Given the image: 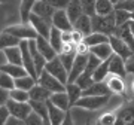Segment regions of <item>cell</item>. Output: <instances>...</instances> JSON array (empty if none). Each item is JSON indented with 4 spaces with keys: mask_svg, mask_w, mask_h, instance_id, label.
<instances>
[{
    "mask_svg": "<svg viewBox=\"0 0 134 125\" xmlns=\"http://www.w3.org/2000/svg\"><path fill=\"white\" fill-rule=\"evenodd\" d=\"M133 76H134V75H133ZM130 91L134 94V77L131 79V82H130Z\"/></svg>",
    "mask_w": 134,
    "mask_h": 125,
    "instance_id": "f5cc1de1",
    "label": "cell"
},
{
    "mask_svg": "<svg viewBox=\"0 0 134 125\" xmlns=\"http://www.w3.org/2000/svg\"><path fill=\"white\" fill-rule=\"evenodd\" d=\"M45 125H51V122H49L48 119H45Z\"/></svg>",
    "mask_w": 134,
    "mask_h": 125,
    "instance_id": "9f6ffc18",
    "label": "cell"
},
{
    "mask_svg": "<svg viewBox=\"0 0 134 125\" xmlns=\"http://www.w3.org/2000/svg\"><path fill=\"white\" fill-rule=\"evenodd\" d=\"M19 48H21V54H23V66H24V69L27 70L30 76L37 79V73H36V69H34L33 57H31V51H30V42L29 40H23Z\"/></svg>",
    "mask_w": 134,
    "mask_h": 125,
    "instance_id": "30bf717a",
    "label": "cell"
},
{
    "mask_svg": "<svg viewBox=\"0 0 134 125\" xmlns=\"http://www.w3.org/2000/svg\"><path fill=\"white\" fill-rule=\"evenodd\" d=\"M2 52L5 54L6 60H8V64L23 66V54H21V48H19V46H14V48L2 49Z\"/></svg>",
    "mask_w": 134,
    "mask_h": 125,
    "instance_id": "cb8c5ba5",
    "label": "cell"
},
{
    "mask_svg": "<svg viewBox=\"0 0 134 125\" xmlns=\"http://www.w3.org/2000/svg\"><path fill=\"white\" fill-rule=\"evenodd\" d=\"M49 101L52 103L54 106H57L58 109H61V110H64V112H69L70 109H72V106H70V100H69V95H67L66 91L52 94V97H51V100Z\"/></svg>",
    "mask_w": 134,
    "mask_h": 125,
    "instance_id": "603a6c76",
    "label": "cell"
},
{
    "mask_svg": "<svg viewBox=\"0 0 134 125\" xmlns=\"http://www.w3.org/2000/svg\"><path fill=\"white\" fill-rule=\"evenodd\" d=\"M115 9H124L130 14H134V0H127V2H121L115 6Z\"/></svg>",
    "mask_w": 134,
    "mask_h": 125,
    "instance_id": "bcb514c9",
    "label": "cell"
},
{
    "mask_svg": "<svg viewBox=\"0 0 134 125\" xmlns=\"http://www.w3.org/2000/svg\"><path fill=\"white\" fill-rule=\"evenodd\" d=\"M82 5V9H83V14L88 15V16H96V5L97 0H79Z\"/></svg>",
    "mask_w": 134,
    "mask_h": 125,
    "instance_id": "b9f144b4",
    "label": "cell"
},
{
    "mask_svg": "<svg viewBox=\"0 0 134 125\" xmlns=\"http://www.w3.org/2000/svg\"><path fill=\"white\" fill-rule=\"evenodd\" d=\"M106 83H107V87H109L112 94H118V95L125 97V92L127 91H125V82H124L122 77L110 75V76L106 79Z\"/></svg>",
    "mask_w": 134,
    "mask_h": 125,
    "instance_id": "ac0fdd59",
    "label": "cell"
},
{
    "mask_svg": "<svg viewBox=\"0 0 134 125\" xmlns=\"http://www.w3.org/2000/svg\"><path fill=\"white\" fill-rule=\"evenodd\" d=\"M30 42V51H31V57H33V62H34V69H36V73H37V77L42 75V72L46 67V58L43 57L42 54L39 52L37 46H36V42L34 40H29Z\"/></svg>",
    "mask_w": 134,
    "mask_h": 125,
    "instance_id": "9a60e30c",
    "label": "cell"
},
{
    "mask_svg": "<svg viewBox=\"0 0 134 125\" xmlns=\"http://www.w3.org/2000/svg\"><path fill=\"white\" fill-rule=\"evenodd\" d=\"M76 57H77L76 52H73V54H60V55H58V58L61 60V62L64 64V67H66V70L69 73H70V70H72L73 62H75Z\"/></svg>",
    "mask_w": 134,
    "mask_h": 125,
    "instance_id": "7bdbcfd3",
    "label": "cell"
},
{
    "mask_svg": "<svg viewBox=\"0 0 134 125\" xmlns=\"http://www.w3.org/2000/svg\"><path fill=\"white\" fill-rule=\"evenodd\" d=\"M34 42H36V46H37L39 52H40L43 57L46 58V61H52L54 58L58 57V52L52 48V45L49 43L48 39L40 37V36H39V37L34 40Z\"/></svg>",
    "mask_w": 134,
    "mask_h": 125,
    "instance_id": "5bb4252c",
    "label": "cell"
},
{
    "mask_svg": "<svg viewBox=\"0 0 134 125\" xmlns=\"http://www.w3.org/2000/svg\"><path fill=\"white\" fill-rule=\"evenodd\" d=\"M48 121L51 122V125H61L66 119L67 112L58 109L57 106H54L51 101H48Z\"/></svg>",
    "mask_w": 134,
    "mask_h": 125,
    "instance_id": "ffe728a7",
    "label": "cell"
},
{
    "mask_svg": "<svg viewBox=\"0 0 134 125\" xmlns=\"http://www.w3.org/2000/svg\"><path fill=\"white\" fill-rule=\"evenodd\" d=\"M37 83L42 85L43 88H46V89H48L49 92H52V94L66 91V85L61 83V82L58 81L57 77H54L52 75H49L46 70H43L42 75L37 77Z\"/></svg>",
    "mask_w": 134,
    "mask_h": 125,
    "instance_id": "8992f818",
    "label": "cell"
},
{
    "mask_svg": "<svg viewBox=\"0 0 134 125\" xmlns=\"http://www.w3.org/2000/svg\"><path fill=\"white\" fill-rule=\"evenodd\" d=\"M115 12V5L110 0H97L96 5V15L98 16H107Z\"/></svg>",
    "mask_w": 134,
    "mask_h": 125,
    "instance_id": "f546056e",
    "label": "cell"
},
{
    "mask_svg": "<svg viewBox=\"0 0 134 125\" xmlns=\"http://www.w3.org/2000/svg\"><path fill=\"white\" fill-rule=\"evenodd\" d=\"M115 21H116V27H122L124 24L131 21V14L124 9H115Z\"/></svg>",
    "mask_w": 134,
    "mask_h": 125,
    "instance_id": "ab89813d",
    "label": "cell"
},
{
    "mask_svg": "<svg viewBox=\"0 0 134 125\" xmlns=\"http://www.w3.org/2000/svg\"><path fill=\"white\" fill-rule=\"evenodd\" d=\"M45 70H46L49 75H52L54 77H57L61 83H64V85H67V83H69V72L66 70L64 64L61 62V60H60L58 57L54 58L52 61L46 62V67H45Z\"/></svg>",
    "mask_w": 134,
    "mask_h": 125,
    "instance_id": "277c9868",
    "label": "cell"
},
{
    "mask_svg": "<svg viewBox=\"0 0 134 125\" xmlns=\"http://www.w3.org/2000/svg\"><path fill=\"white\" fill-rule=\"evenodd\" d=\"M109 43L112 46V49H113V54L121 57L125 61H130L131 57H134V52L131 51V48L125 43L124 40H121L118 36H115V34L109 36Z\"/></svg>",
    "mask_w": 134,
    "mask_h": 125,
    "instance_id": "52a82bcc",
    "label": "cell"
},
{
    "mask_svg": "<svg viewBox=\"0 0 134 125\" xmlns=\"http://www.w3.org/2000/svg\"><path fill=\"white\" fill-rule=\"evenodd\" d=\"M73 30H76V31L82 33L85 37L86 36H90L91 33H94V31H92V18L83 14L81 18L73 24Z\"/></svg>",
    "mask_w": 134,
    "mask_h": 125,
    "instance_id": "d6986e66",
    "label": "cell"
},
{
    "mask_svg": "<svg viewBox=\"0 0 134 125\" xmlns=\"http://www.w3.org/2000/svg\"><path fill=\"white\" fill-rule=\"evenodd\" d=\"M55 12H57L55 8H52L51 5L45 3V2H42V0H37V3H36L34 8H33V14L34 15H37V16H40V18L46 19V21H51V22H52V16H54Z\"/></svg>",
    "mask_w": 134,
    "mask_h": 125,
    "instance_id": "2e32d148",
    "label": "cell"
},
{
    "mask_svg": "<svg viewBox=\"0 0 134 125\" xmlns=\"http://www.w3.org/2000/svg\"><path fill=\"white\" fill-rule=\"evenodd\" d=\"M90 52L92 55H96L97 58H100L101 61H107L113 55V49H112L110 43H103V45H97V46L90 48Z\"/></svg>",
    "mask_w": 134,
    "mask_h": 125,
    "instance_id": "484cf974",
    "label": "cell"
},
{
    "mask_svg": "<svg viewBox=\"0 0 134 125\" xmlns=\"http://www.w3.org/2000/svg\"><path fill=\"white\" fill-rule=\"evenodd\" d=\"M10 118V113L6 106H0V125H5L6 121Z\"/></svg>",
    "mask_w": 134,
    "mask_h": 125,
    "instance_id": "7dc6e473",
    "label": "cell"
},
{
    "mask_svg": "<svg viewBox=\"0 0 134 125\" xmlns=\"http://www.w3.org/2000/svg\"><path fill=\"white\" fill-rule=\"evenodd\" d=\"M52 97V92H49L46 88L36 83V87L30 91V100L31 101H40V103H48Z\"/></svg>",
    "mask_w": 134,
    "mask_h": 125,
    "instance_id": "44dd1931",
    "label": "cell"
},
{
    "mask_svg": "<svg viewBox=\"0 0 134 125\" xmlns=\"http://www.w3.org/2000/svg\"><path fill=\"white\" fill-rule=\"evenodd\" d=\"M9 100H10L9 98V91H6V89H0V106H5Z\"/></svg>",
    "mask_w": 134,
    "mask_h": 125,
    "instance_id": "c3c4849f",
    "label": "cell"
},
{
    "mask_svg": "<svg viewBox=\"0 0 134 125\" xmlns=\"http://www.w3.org/2000/svg\"><path fill=\"white\" fill-rule=\"evenodd\" d=\"M92 31L94 33H103L106 36H112L116 31L115 12L107 16H92Z\"/></svg>",
    "mask_w": 134,
    "mask_h": 125,
    "instance_id": "6da1fadb",
    "label": "cell"
},
{
    "mask_svg": "<svg viewBox=\"0 0 134 125\" xmlns=\"http://www.w3.org/2000/svg\"><path fill=\"white\" fill-rule=\"evenodd\" d=\"M116 125H134V98L116 109Z\"/></svg>",
    "mask_w": 134,
    "mask_h": 125,
    "instance_id": "3957f363",
    "label": "cell"
},
{
    "mask_svg": "<svg viewBox=\"0 0 134 125\" xmlns=\"http://www.w3.org/2000/svg\"><path fill=\"white\" fill-rule=\"evenodd\" d=\"M66 12H67V15H69L70 21H72V24H75L77 19L83 15V9H82L81 2H79V0H70L69 5H67V8H66Z\"/></svg>",
    "mask_w": 134,
    "mask_h": 125,
    "instance_id": "d4e9b609",
    "label": "cell"
},
{
    "mask_svg": "<svg viewBox=\"0 0 134 125\" xmlns=\"http://www.w3.org/2000/svg\"><path fill=\"white\" fill-rule=\"evenodd\" d=\"M110 2H112V3H113V5H118V3H121V0H110Z\"/></svg>",
    "mask_w": 134,
    "mask_h": 125,
    "instance_id": "11a10c76",
    "label": "cell"
},
{
    "mask_svg": "<svg viewBox=\"0 0 134 125\" xmlns=\"http://www.w3.org/2000/svg\"><path fill=\"white\" fill-rule=\"evenodd\" d=\"M52 27L61 30L63 33H67V31H73V24L69 15H67L66 9H61V10H57L52 16Z\"/></svg>",
    "mask_w": 134,
    "mask_h": 125,
    "instance_id": "8fae6325",
    "label": "cell"
},
{
    "mask_svg": "<svg viewBox=\"0 0 134 125\" xmlns=\"http://www.w3.org/2000/svg\"><path fill=\"white\" fill-rule=\"evenodd\" d=\"M31 109L34 113H37L39 116H42L43 119H48V103H40V101H29Z\"/></svg>",
    "mask_w": 134,
    "mask_h": 125,
    "instance_id": "d590c367",
    "label": "cell"
},
{
    "mask_svg": "<svg viewBox=\"0 0 134 125\" xmlns=\"http://www.w3.org/2000/svg\"><path fill=\"white\" fill-rule=\"evenodd\" d=\"M3 31L14 34L15 37H18L19 40H36L39 37L36 30L31 27L30 22H21V24H14L6 27Z\"/></svg>",
    "mask_w": 134,
    "mask_h": 125,
    "instance_id": "7a4b0ae2",
    "label": "cell"
},
{
    "mask_svg": "<svg viewBox=\"0 0 134 125\" xmlns=\"http://www.w3.org/2000/svg\"><path fill=\"white\" fill-rule=\"evenodd\" d=\"M127 72H128V75H134V60L127 61Z\"/></svg>",
    "mask_w": 134,
    "mask_h": 125,
    "instance_id": "816d5d0a",
    "label": "cell"
},
{
    "mask_svg": "<svg viewBox=\"0 0 134 125\" xmlns=\"http://www.w3.org/2000/svg\"><path fill=\"white\" fill-rule=\"evenodd\" d=\"M109 70H110V75L125 79L127 75H128V72H127V61L113 54L109 60Z\"/></svg>",
    "mask_w": 134,
    "mask_h": 125,
    "instance_id": "7c38bea8",
    "label": "cell"
},
{
    "mask_svg": "<svg viewBox=\"0 0 134 125\" xmlns=\"http://www.w3.org/2000/svg\"><path fill=\"white\" fill-rule=\"evenodd\" d=\"M110 100V95L106 97H82L81 100L76 103L75 107H79V109H85V110H98L101 107H104Z\"/></svg>",
    "mask_w": 134,
    "mask_h": 125,
    "instance_id": "5b68a950",
    "label": "cell"
},
{
    "mask_svg": "<svg viewBox=\"0 0 134 125\" xmlns=\"http://www.w3.org/2000/svg\"><path fill=\"white\" fill-rule=\"evenodd\" d=\"M36 3H37V0H21V5H19L21 22H29V18L33 14V8Z\"/></svg>",
    "mask_w": 134,
    "mask_h": 125,
    "instance_id": "83f0119b",
    "label": "cell"
},
{
    "mask_svg": "<svg viewBox=\"0 0 134 125\" xmlns=\"http://www.w3.org/2000/svg\"><path fill=\"white\" fill-rule=\"evenodd\" d=\"M116 112H106L96 121V125H116Z\"/></svg>",
    "mask_w": 134,
    "mask_h": 125,
    "instance_id": "f35d334b",
    "label": "cell"
},
{
    "mask_svg": "<svg viewBox=\"0 0 134 125\" xmlns=\"http://www.w3.org/2000/svg\"><path fill=\"white\" fill-rule=\"evenodd\" d=\"M90 95H94V97H106V95H112L109 87L106 82H94L91 87L85 89L82 97H90Z\"/></svg>",
    "mask_w": 134,
    "mask_h": 125,
    "instance_id": "e0dca14e",
    "label": "cell"
},
{
    "mask_svg": "<svg viewBox=\"0 0 134 125\" xmlns=\"http://www.w3.org/2000/svg\"><path fill=\"white\" fill-rule=\"evenodd\" d=\"M83 43L88 48L97 46V45H103V43H109V36H106L103 33H91L90 36H86L83 39Z\"/></svg>",
    "mask_w": 134,
    "mask_h": 125,
    "instance_id": "1f68e13d",
    "label": "cell"
},
{
    "mask_svg": "<svg viewBox=\"0 0 134 125\" xmlns=\"http://www.w3.org/2000/svg\"><path fill=\"white\" fill-rule=\"evenodd\" d=\"M36 83H37V79H34V77L30 76V75H27V76H24V77H19V79H15V88H16V89L27 91V92L31 91V89L36 87Z\"/></svg>",
    "mask_w": 134,
    "mask_h": 125,
    "instance_id": "4dcf8cb0",
    "label": "cell"
},
{
    "mask_svg": "<svg viewBox=\"0 0 134 125\" xmlns=\"http://www.w3.org/2000/svg\"><path fill=\"white\" fill-rule=\"evenodd\" d=\"M0 89H6V91L15 89V79L8 73L0 72Z\"/></svg>",
    "mask_w": 134,
    "mask_h": 125,
    "instance_id": "74e56055",
    "label": "cell"
},
{
    "mask_svg": "<svg viewBox=\"0 0 134 125\" xmlns=\"http://www.w3.org/2000/svg\"><path fill=\"white\" fill-rule=\"evenodd\" d=\"M130 29H131V33L134 36V21H130Z\"/></svg>",
    "mask_w": 134,
    "mask_h": 125,
    "instance_id": "db71d44e",
    "label": "cell"
},
{
    "mask_svg": "<svg viewBox=\"0 0 134 125\" xmlns=\"http://www.w3.org/2000/svg\"><path fill=\"white\" fill-rule=\"evenodd\" d=\"M0 72L8 73L9 76H12L14 79H19V77L27 76L29 73L24 69V66H15V64H5V66H0Z\"/></svg>",
    "mask_w": 134,
    "mask_h": 125,
    "instance_id": "4316f807",
    "label": "cell"
},
{
    "mask_svg": "<svg viewBox=\"0 0 134 125\" xmlns=\"http://www.w3.org/2000/svg\"><path fill=\"white\" fill-rule=\"evenodd\" d=\"M9 98L14 100V101H18V103H29L30 101V92L15 88V89L9 91Z\"/></svg>",
    "mask_w": 134,
    "mask_h": 125,
    "instance_id": "8d00e7d4",
    "label": "cell"
},
{
    "mask_svg": "<svg viewBox=\"0 0 134 125\" xmlns=\"http://www.w3.org/2000/svg\"><path fill=\"white\" fill-rule=\"evenodd\" d=\"M121 2H127V0H121Z\"/></svg>",
    "mask_w": 134,
    "mask_h": 125,
    "instance_id": "91938a15",
    "label": "cell"
},
{
    "mask_svg": "<svg viewBox=\"0 0 134 125\" xmlns=\"http://www.w3.org/2000/svg\"><path fill=\"white\" fill-rule=\"evenodd\" d=\"M109 60H110V58H109ZM109 60H107V61H103L100 66L96 69V72H94V75H92V79H94V82H106V79L110 76Z\"/></svg>",
    "mask_w": 134,
    "mask_h": 125,
    "instance_id": "e575fe53",
    "label": "cell"
},
{
    "mask_svg": "<svg viewBox=\"0 0 134 125\" xmlns=\"http://www.w3.org/2000/svg\"><path fill=\"white\" fill-rule=\"evenodd\" d=\"M86 64H88V55H77L75 62H73L72 70L69 73V83H76L79 76L85 72Z\"/></svg>",
    "mask_w": 134,
    "mask_h": 125,
    "instance_id": "4fadbf2b",
    "label": "cell"
},
{
    "mask_svg": "<svg viewBox=\"0 0 134 125\" xmlns=\"http://www.w3.org/2000/svg\"><path fill=\"white\" fill-rule=\"evenodd\" d=\"M29 22L31 24V27L36 30L37 36L49 39V34H51V30H52V22H51V21H46V19L40 18L37 15L31 14L30 18H29Z\"/></svg>",
    "mask_w": 134,
    "mask_h": 125,
    "instance_id": "9c48e42d",
    "label": "cell"
},
{
    "mask_svg": "<svg viewBox=\"0 0 134 125\" xmlns=\"http://www.w3.org/2000/svg\"><path fill=\"white\" fill-rule=\"evenodd\" d=\"M76 83H77V87L81 88L82 91H85V89H88V88L91 87L92 83H94V79H92V75H90V73H86V72H83L79 76V79L76 81Z\"/></svg>",
    "mask_w": 134,
    "mask_h": 125,
    "instance_id": "60d3db41",
    "label": "cell"
},
{
    "mask_svg": "<svg viewBox=\"0 0 134 125\" xmlns=\"http://www.w3.org/2000/svg\"><path fill=\"white\" fill-rule=\"evenodd\" d=\"M115 36H118L121 40H124L125 43L131 48V51L134 52V36L131 33V29H130V22L124 24L122 27H116Z\"/></svg>",
    "mask_w": 134,
    "mask_h": 125,
    "instance_id": "7402d4cb",
    "label": "cell"
},
{
    "mask_svg": "<svg viewBox=\"0 0 134 125\" xmlns=\"http://www.w3.org/2000/svg\"><path fill=\"white\" fill-rule=\"evenodd\" d=\"M61 125H75V122H73V118H72V112L69 110L66 115V119H64V122H63Z\"/></svg>",
    "mask_w": 134,
    "mask_h": 125,
    "instance_id": "f907efd6",
    "label": "cell"
},
{
    "mask_svg": "<svg viewBox=\"0 0 134 125\" xmlns=\"http://www.w3.org/2000/svg\"><path fill=\"white\" fill-rule=\"evenodd\" d=\"M48 40H49V43L52 45V48L58 52V55H60V52H61V49H63V45H64V42H63V31L55 29V27H52Z\"/></svg>",
    "mask_w": 134,
    "mask_h": 125,
    "instance_id": "d6a6232c",
    "label": "cell"
},
{
    "mask_svg": "<svg viewBox=\"0 0 134 125\" xmlns=\"http://www.w3.org/2000/svg\"><path fill=\"white\" fill-rule=\"evenodd\" d=\"M5 125H25V121L18 119V118H15V116H10L9 119L6 121Z\"/></svg>",
    "mask_w": 134,
    "mask_h": 125,
    "instance_id": "681fc988",
    "label": "cell"
},
{
    "mask_svg": "<svg viewBox=\"0 0 134 125\" xmlns=\"http://www.w3.org/2000/svg\"><path fill=\"white\" fill-rule=\"evenodd\" d=\"M42 2L48 3V5H51L52 8H55L57 10H61V9H66L70 0H42Z\"/></svg>",
    "mask_w": 134,
    "mask_h": 125,
    "instance_id": "f6af8a7d",
    "label": "cell"
},
{
    "mask_svg": "<svg viewBox=\"0 0 134 125\" xmlns=\"http://www.w3.org/2000/svg\"><path fill=\"white\" fill-rule=\"evenodd\" d=\"M85 125H91V121L88 119V121H86V122H85Z\"/></svg>",
    "mask_w": 134,
    "mask_h": 125,
    "instance_id": "6f0895ef",
    "label": "cell"
},
{
    "mask_svg": "<svg viewBox=\"0 0 134 125\" xmlns=\"http://www.w3.org/2000/svg\"><path fill=\"white\" fill-rule=\"evenodd\" d=\"M25 125H45V119L42 116H39L37 113H31V115L25 119Z\"/></svg>",
    "mask_w": 134,
    "mask_h": 125,
    "instance_id": "ee69618b",
    "label": "cell"
},
{
    "mask_svg": "<svg viewBox=\"0 0 134 125\" xmlns=\"http://www.w3.org/2000/svg\"><path fill=\"white\" fill-rule=\"evenodd\" d=\"M66 92H67V95H69L70 106L72 107L76 106V103L82 98V94H83V91L77 87V83H67L66 85Z\"/></svg>",
    "mask_w": 134,
    "mask_h": 125,
    "instance_id": "f1b7e54d",
    "label": "cell"
},
{
    "mask_svg": "<svg viewBox=\"0 0 134 125\" xmlns=\"http://www.w3.org/2000/svg\"><path fill=\"white\" fill-rule=\"evenodd\" d=\"M5 106L8 107L10 116H15V118L23 119V121H25L31 113H33V109L30 106V103H18V101L9 100Z\"/></svg>",
    "mask_w": 134,
    "mask_h": 125,
    "instance_id": "ba28073f",
    "label": "cell"
},
{
    "mask_svg": "<svg viewBox=\"0 0 134 125\" xmlns=\"http://www.w3.org/2000/svg\"><path fill=\"white\" fill-rule=\"evenodd\" d=\"M131 21H134V14H131Z\"/></svg>",
    "mask_w": 134,
    "mask_h": 125,
    "instance_id": "680465c9",
    "label": "cell"
},
{
    "mask_svg": "<svg viewBox=\"0 0 134 125\" xmlns=\"http://www.w3.org/2000/svg\"><path fill=\"white\" fill-rule=\"evenodd\" d=\"M21 42H23V40H19L18 37H15L14 34H10V33L2 31V34H0V46H2V49L19 46V45H21Z\"/></svg>",
    "mask_w": 134,
    "mask_h": 125,
    "instance_id": "836d02e7",
    "label": "cell"
}]
</instances>
